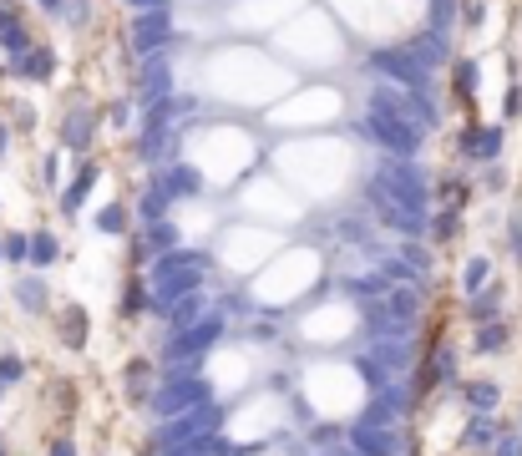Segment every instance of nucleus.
<instances>
[{
	"instance_id": "obj_1",
	"label": "nucleus",
	"mask_w": 522,
	"mask_h": 456,
	"mask_svg": "<svg viewBox=\"0 0 522 456\" xmlns=\"http://www.w3.org/2000/svg\"><path fill=\"white\" fill-rule=\"evenodd\" d=\"M127 46L132 56H163L178 46V16L173 11H147V16H127Z\"/></svg>"
},
{
	"instance_id": "obj_2",
	"label": "nucleus",
	"mask_w": 522,
	"mask_h": 456,
	"mask_svg": "<svg viewBox=\"0 0 522 456\" xmlns=\"http://www.w3.org/2000/svg\"><path fill=\"white\" fill-rule=\"evenodd\" d=\"M97 132H102V112H97L92 102H66V112H61V127H56V137H61V152H77V158H92V142H97Z\"/></svg>"
},
{
	"instance_id": "obj_3",
	"label": "nucleus",
	"mask_w": 522,
	"mask_h": 456,
	"mask_svg": "<svg viewBox=\"0 0 522 456\" xmlns=\"http://www.w3.org/2000/svg\"><path fill=\"white\" fill-rule=\"evenodd\" d=\"M147 183H153V188L168 198V208H178V203H193V198H203V188H208L203 168H198V163H188V158L153 168V178H147Z\"/></svg>"
},
{
	"instance_id": "obj_4",
	"label": "nucleus",
	"mask_w": 522,
	"mask_h": 456,
	"mask_svg": "<svg viewBox=\"0 0 522 456\" xmlns=\"http://www.w3.org/2000/svg\"><path fill=\"white\" fill-rule=\"evenodd\" d=\"M56 71H61V51H56V46H46V41H36L26 56L6 61V76H16V82H31V87L56 82Z\"/></svg>"
},
{
	"instance_id": "obj_5",
	"label": "nucleus",
	"mask_w": 522,
	"mask_h": 456,
	"mask_svg": "<svg viewBox=\"0 0 522 456\" xmlns=\"http://www.w3.org/2000/svg\"><path fill=\"white\" fill-rule=\"evenodd\" d=\"M97 183H102V163H97V158H82L77 168H71L66 188L56 193V208H61L66 218H77V213L87 208V198L97 193Z\"/></svg>"
},
{
	"instance_id": "obj_6",
	"label": "nucleus",
	"mask_w": 522,
	"mask_h": 456,
	"mask_svg": "<svg viewBox=\"0 0 522 456\" xmlns=\"http://www.w3.org/2000/svg\"><path fill=\"white\" fill-rule=\"evenodd\" d=\"M51 325H56V340H61L66 350H87V335H92V315H87V304H77V299L56 304V310H51Z\"/></svg>"
},
{
	"instance_id": "obj_7",
	"label": "nucleus",
	"mask_w": 522,
	"mask_h": 456,
	"mask_svg": "<svg viewBox=\"0 0 522 456\" xmlns=\"http://www.w3.org/2000/svg\"><path fill=\"white\" fill-rule=\"evenodd\" d=\"M31 46H36V36H31L26 16H21L16 6H0V61H16V56H26Z\"/></svg>"
},
{
	"instance_id": "obj_8",
	"label": "nucleus",
	"mask_w": 522,
	"mask_h": 456,
	"mask_svg": "<svg viewBox=\"0 0 522 456\" xmlns=\"http://www.w3.org/2000/svg\"><path fill=\"white\" fill-rule=\"evenodd\" d=\"M158 370H153V360H142V355H132L127 365H122V396L132 401V406H147L158 396V380H153Z\"/></svg>"
},
{
	"instance_id": "obj_9",
	"label": "nucleus",
	"mask_w": 522,
	"mask_h": 456,
	"mask_svg": "<svg viewBox=\"0 0 522 456\" xmlns=\"http://www.w3.org/2000/svg\"><path fill=\"white\" fill-rule=\"evenodd\" d=\"M147 310H158L153 279H147V274H137V269H132V279L122 284V299H117V315H122V320H142Z\"/></svg>"
},
{
	"instance_id": "obj_10",
	"label": "nucleus",
	"mask_w": 522,
	"mask_h": 456,
	"mask_svg": "<svg viewBox=\"0 0 522 456\" xmlns=\"http://www.w3.org/2000/svg\"><path fill=\"white\" fill-rule=\"evenodd\" d=\"M11 294H16L21 310H26V315H36V320L56 310V304H51V289H46V274H36V269H26V274L16 279V289H11Z\"/></svg>"
},
{
	"instance_id": "obj_11",
	"label": "nucleus",
	"mask_w": 522,
	"mask_h": 456,
	"mask_svg": "<svg viewBox=\"0 0 522 456\" xmlns=\"http://www.w3.org/2000/svg\"><path fill=\"white\" fill-rule=\"evenodd\" d=\"M92 223H97V234H107V239H127L132 228H137V218H132L127 203H102Z\"/></svg>"
},
{
	"instance_id": "obj_12",
	"label": "nucleus",
	"mask_w": 522,
	"mask_h": 456,
	"mask_svg": "<svg viewBox=\"0 0 522 456\" xmlns=\"http://www.w3.org/2000/svg\"><path fill=\"white\" fill-rule=\"evenodd\" d=\"M61 259H66L61 239L51 234V228H36V234H31V269H36V274H46V269H56Z\"/></svg>"
},
{
	"instance_id": "obj_13",
	"label": "nucleus",
	"mask_w": 522,
	"mask_h": 456,
	"mask_svg": "<svg viewBox=\"0 0 522 456\" xmlns=\"http://www.w3.org/2000/svg\"><path fill=\"white\" fill-rule=\"evenodd\" d=\"M457 147L467 152V158H497L502 132H497V127H467V132L457 137Z\"/></svg>"
},
{
	"instance_id": "obj_14",
	"label": "nucleus",
	"mask_w": 522,
	"mask_h": 456,
	"mask_svg": "<svg viewBox=\"0 0 522 456\" xmlns=\"http://www.w3.org/2000/svg\"><path fill=\"white\" fill-rule=\"evenodd\" d=\"M0 259H6L11 269H31V234L26 228H11V234L0 239Z\"/></svg>"
},
{
	"instance_id": "obj_15",
	"label": "nucleus",
	"mask_w": 522,
	"mask_h": 456,
	"mask_svg": "<svg viewBox=\"0 0 522 456\" xmlns=\"http://www.w3.org/2000/svg\"><path fill=\"white\" fill-rule=\"evenodd\" d=\"M477 304H467V315L477 320V325H487V320H497V310H502V289L492 284V289H482V294H472Z\"/></svg>"
},
{
	"instance_id": "obj_16",
	"label": "nucleus",
	"mask_w": 522,
	"mask_h": 456,
	"mask_svg": "<svg viewBox=\"0 0 522 456\" xmlns=\"http://www.w3.org/2000/svg\"><path fill=\"white\" fill-rule=\"evenodd\" d=\"M472 350H477V355H497V350H507V330H502V325H477Z\"/></svg>"
},
{
	"instance_id": "obj_17",
	"label": "nucleus",
	"mask_w": 522,
	"mask_h": 456,
	"mask_svg": "<svg viewBox=\"0 0 522 456\" xmlns=\"http://www.w3.org/2000/svg\"><path fill=\"white\" fill-rule=\"evenodd\" d=\"M462 396H467V406H472V411H477V416H482V411H492V406H497V386H492V380H472V386H467V391H462Z\"/></svg>"
},
{
	"instance_id": "obj_18",
	"label": "nucleus",
	"mask_w": 522,
	"mask_h": 456,
	"mask_svg": "<svg viewBox=\"0 0 522 456\" xmlns=\"http://www.w3.org/2000/svg\"><path fill=\"white\" fill-rule=\"evenodd\" d=\"M487 274H492V264H487L482 254H472V259H467V269H462V289H467V294H482Z\"/></svg>"
},
{
	"instance_id": "obj_19",
	"label": "nucleus",
	"mask_w": 522,
	"mask_h": 456,
	"mask_svg": "<svg viewBox=\"0 0 522 456\" xmlns=\"http://www.w3.org/2000/svg\"><path fill=\"white\" fill-rule=\"evenodd\" d=\"M26 380V360L21 355H0V391H16Z\"/></svg>"
},
{
	"instance_id": "obj_20",
	"label": "nucleus",
	"mask_w": 522,
	"mask_h": 456,
	"mask_svg": "<svg viewBox=\"0 0 522 456\" xmlns=\"http://www.w3.org/2000/svg\"><path fill=\"white\" fill-rule=\"evenodd\" d=\"M452 82H457V102H472V92H477V66L472 61H457Z\"/></svg>"
},
{
	"instance_id": "obj_21",
	"label": "nucleus",
	"mask_w": 522,
	"mask_h": 456,
	"mask_svg": "<svg viewBox=\"0 0 522 456\" xmlns=\"http://www.w3.org/2000/svg\"><path fill=\"white\" fill-rule=\"evenodd\" d=\"M107 122L122 132L127 122H137V102H132V97H112V102H107Z\"/></svg>"
},
{
	"instance_id": "obj_22",
	"label": "nucleus",
	"mask_w": 522,
	"mask_h": 456,
	"mask_svg": "<svg viewBox=\"0 0 522 456\" xmlns=\"http://www.w3.org/2000/svg\"><path fill=\"white\" fill-rule=\"evenodd\" d=\"M41 183H46L51 193H61V188H66V178H61V147L41 158Z\"/></svg>"
},
{
	"instance_id": "obj_23",
	"label": "nucleus",
	"mask_w": 522,
	"mask_h": 456,
	"mask_svg": "<svg viewBox=\"0 0 522 456\" xmlns=\"http://www.w3.org/2000/svg\"><path fill=\"white\" fill-rule=\"evenodd\" d=\"M122 11L147 16V11H173V0H122Z\"/></svg>"
},
{
	"instance_id": "obj_24",
	"label": "nucleus",
	"mask_w": 522,
	"mask_h": 456,
	"mask_svg": "<svg viewBox=\"0 0 522 456\" xmlns=\"http://www.w3.org/2000/svg\"><path fill=\"white\" fill-rule=\"evenodd\" d=\"M36 127V112L26 107V102H16V122H11V132H31Z\"/></svg>"
},
{
	"instance_id": "obj_25",
	"label": "nucleus",
	"mask_w": 522,
	"mask_h": 456,
	"mask_svg": "<svg viewBox=\"0 0 522 456\" xmlns=\"http://www.w3.org/2000/svg\"><path fill=\"white\" fill-rule=\"evenodd\" d=\"M51 456H77V446H71V436H56V441H51Z\"/></svg>"
},
{
	"instance_id": "obj_26",
	"label": "nucleus",
	"mask_w": 522,
	"mask_h": 456,
	"mask_svg": "<svg viewBox=\"0 0 522 456\" xmlns=\"http://www.w3.org/2000/svg\"><path fill=\"white\" fill-rule=\"evenodd\" d=\"M36 11H46V16H61V11H66V0H36Z\"/></svg>"
},
{
	"instance_id": "obj_27",
	"label": "nucleus",
	"mask_w": 522,
	"mask_h": 456,
	"mask_svg": "<svg viewBox=\"0 0 522 456\" xmlns=\"http://www.w3.org/2000/svg\"><path fill=\"white\" fill-rule=\"evenodd\" d=\"M11 137H16V132H11V122H0V158L11 152Z\"/></svg>"
},
{
	"instance_id": "obj_28",
	"label": "nucleus",
	"mask_w": 522,
	"mask_h": 456,
	"mask_svg": "<svg viewBox=\"0 0 522 456\" xmlns=\"http://www.w3.org/2000/svg\"><path fill=\"white\" fill-rule=\"evenodd\" d=\"M0 456H11V451H6V441H0Z\"/></svg>"
},
{
	"instance_id": "obj_29",
	"label": "nucleus",
	"mask_w": 522,
	"mask_h": 456,
	"mask_svg": "<svg viewBox=\"0 0 522 456\" xmlns=\"http://www.w3.org/2000/svg\"><path fill=\"white\" fill-rule=\"evenodd\" d=\"M0 6H11V0H0Z\"/></svg>"
},
{
	"instance_id": "obj_30",
	"label": "nucleus",
	"mask_w": 522,
	"mask_h": 456,
	"mask_svg": "<svg viewBox=\"0 0 522 456\" xmlns=\"http://www.w3.org/2000/svg\"><path fill=\"white\" fill-rule=\"evenodd\" d=\"M0 396H6V391H0Z\"/></svg>"
}]
</instances>
